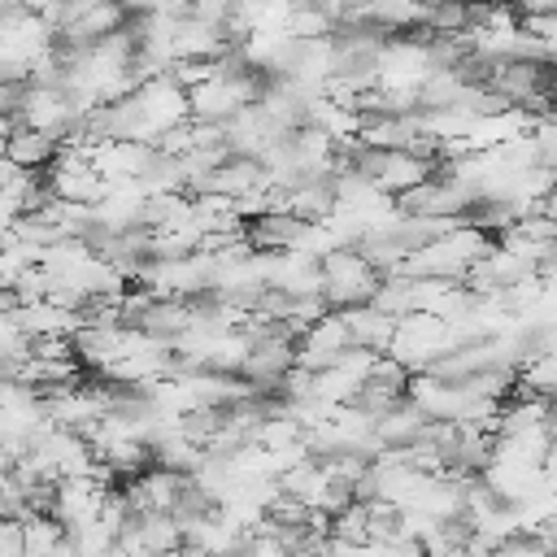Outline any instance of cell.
<instances>
[{"instance_id":"cell-11","label":"cell","mask_w":557,"mask_h":557,"mask_svg":"<svg viewBox=\"0 0 557 557\" xmlns=\"http://www.w3.org/2000/svg\"><path fill=\"white\" fill-rule=\"evenodd\" d=\"M122 26H126V9H117V4H87V9L61 30V39H70V48H91V44L117 35Z\"/></svg>"},{"instance_id":"cell-17","label":"cell","mask_w":557,"mask_h":557,"mask_svg":"<svg viewBox=\"0 0 557 557\" xmlns=\"http://www.w3.org/2000/svg\"><path fill=\"white\" fill-rule=\"evenodd\" d=\"M0 557H22V531L13 518H0Z\"/></svg>"},{"instance_id":"cell-7","label":"cell","mask_w":557,"mask_h":557,"mask_svg":"<svg viewBox=\"0 0 557 557\" xmlns=\"http://www.w3.org/2000/svg\"><path fill=\"white\" fill-rule=\"evenodd\" d=\"M13 122L26 131H39L48 139H61L74 126V109H70V96L61 87H26Z\"/></svg>"},{"instance_id":"cell-1","label":"cell","mask_w":557,"mask_h":557,"mask_svg":"<svg viewBox=\"0 0 557 557\" xmlns=\"http://www.w3.org/2000/svg\"><path fill=\"white\" fill-rule=\"evenodd\" d=\"M322 270V305L331 313L339 309H357V305H370L374 287H379V274L366 265V257L357 248H335L318 261Z\"/></svg>"},{"instance_id":"cell-8","label":"cell","mask_w":557,"mask_h":557,"mask_svg":"<svg viewBox=\"0 0 557 557\" xmlns=\"http://www.w3.org/2000/svg\"><path fill=\"white\" fill-rule=\"evenodd\" d=\"M152 148L144 144H131V139H100L87 157V165L104 178V183H135L148 165H152Z\"/></svg>"},{"instance_id":"cell-16","label":"cell","mask_w":557,"mask_h":557,"mask_svg":"<svg viewBox=\"0 0 557 557\" xmlns=\"http://www.w3.org/2000/svg\"><path fill=\"white\" fill-rule=\"evenodd\" d=\"M26 357L30 361H74V348L65 335H39V339H26Z\"/></svg>"},{"instance_id":"cell-9","label":"cell","mask_w":557,"mask_h":557,"mask_svg":"<svg viewBox=\"0 0 557 557\" xmlns=\"http://www.w3.org/2000/svg\"><path fill=\"white\" fill-rule=\"evenodd\" d=\"M231 48H235V44L226 39L222 26H205V22L183 17V22H174V30H170V57H174V61H222Z\"/></svg>"},{"instance_id":"cell-13","label":"cell","mask_w":557,"mask_h":557,"mask_svg":"<svg viewBox=\"0 0 557 557\" xmlns=\"http://www.w3.org/2000/svg\"><path fill=\"white\" fill-rule=\"evenodd\" d=\"M422 426H426V418H422L409 400H400V405H392L383 418H374V440H379L383 448H405V444H413V440L422 435Z\"/></svg>"},{"instance_id":"cell-5","label":"cell","mask_w":557,"mask_h":557,"mask_svg":"<svg viewBox=\"0 0 557 557\" xmlns=\"http://www.w3.org/2000/svg\"><path fill=\"white\" fill-rule=\"evenodd\" d=\"M44 187L52 191V200H65V205H100L104 200V178L83 157L61 152V148H57V157L48 165Z\"/></svg>"},{"instance_id":"cell-15","label":"cell","mask_w":557,"mask_h":557,"mask_svg":"<svg viewBox=\"0 0 557 557\" xmlns=\"http://www.w3.org/2000/svg\"><path fill=\"white\" fill-rule=\"evenodd\" d=\"M548 400H535V396H518L513 405H500V431L496 435H518V431H535V426H548Z\"/></svg>"},{"instance_id":"cell-12","label":"cell","mask_w":557,"mask_h":557,"mask_svg":"<svg viewBox=\"0 0 557 557\" xmlns=\"http://www.w3.org/2000/svg\"><path fill=\"white\" fill-rule=\"evenodd\" d=\"M52 157H57V139H48V135H39V131L17 126V131L4 139V161H13V165H17V170H26V174L48 170V165H52Z\"/></svg>"},{"instance_id":"cell-2","label":"cell","mask_w":557,"mask_h":557,"mask_svg":"<svg viewBox=\"0 0 557 557\" xmlns=\"http://www.w3.org/2000/svg\"><path fill=\"white\" fill-rule=\"evenodd\" d=\"M261 78L239 70V74H222L196 91H187V122H209V126H226L239 109L261 100Z\"/></svg>"},{"instance_id":"cell-10","label":"cell","mask_w":557,"mask_h":557,"mask_svg":"<svg viewBox=\"0 0 557 557\" xmlns=\"http://www.w3.org/2000/svg\"><path fill=\"white\" fill-rule=\"evenodd\" d=\"M339 318H344V331H348V344H352V348H366V352H374V357L387 352L392 331H396V322H392L387 313H379V309H370V305H357V309H339Z\"/></svg>"},{"instance_id":"cell-3","label":"cell","mask_w":557,"mask_h":557,"mask_svg":"<svg viewBox=\"0 0 557 557\" xmlns=\"http://www.w3.org/2000/svg\"><path fill=\"white\" fill-rule=\"evenodd\" d=\"M431 57L422 39H383L374 57V87L379 91H418L431 78Z\"/></svg>"},{"instance_id":"cell-6","label":"cell","mask_w":557,"mask_h":557,"mask_svg":"<svg viewBox=\"0 0 557 557\" xmlns=\"http://www.w3.org/2000/svg\"><path fill=\"white\" fill-rule=\"evenodd\" d=\"M104 496H109V492L96 487L91 479H57V483H52V509H48V518L61 522L65 535H70V531H83V527H91V522L100 518Z\"/></svg>"},{"instance_id":"cell-14","label":"cell","mask_w":557,"mask_h":557,"mask_svg":"<svg viewBox=\"0 0 557 557\" xmlns=\"http://www.w3.org/2000/svg\"><path fill=\"white\" fill-rule=\"evenodd\" d=\"M17 531H22V557H52V548L65 540L61 522H52L48 513H26Z\"/></svg>"},{"instance_id":"cell-4","label":"cell","mask_w":557,"mask_h":557,"mask_svg":"<svg viewBox=\"0 0 557 557\" xmlns=\"http://www.w3.org/2000/svg\"><path fill=\"white\" fill-rule=\"evenodd\" d=\"M131 104H135V117H139V131H144V144L152 148L170 126H183L187 122V91H178L165 74L135 87L131 91Z\"/></svg>"}]
</instances>
